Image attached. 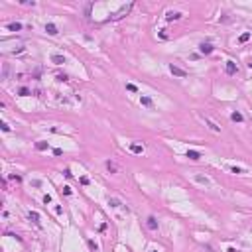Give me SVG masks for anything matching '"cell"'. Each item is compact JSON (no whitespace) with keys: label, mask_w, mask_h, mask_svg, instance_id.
Returning <instances> with one entry per match:
<instances>
[{"label":"cell","mask_w":252,"mask_h":252,"mask_svg":"<svg viewBox=\"0 0 252 252\" xmlns=\"http://www.w3.org/2000/svg\"><path fill=\"white\" fill-rule=\"evenodd\" d=\"M170 71H171V75H175V77H187V71H183V69L177 67V65H170Z\"/></svg>","instance_id":"obj_1"},{"label":"cell","mask_w":252,"mask_h":252,"mask_svg":"<svg viewBox=\"0 0 252 252\" xmlns=\"http://www.w3.org/2000/svg\"><path fill=\"white\" fill-rule=\"evenodd\" d=\"M213 44H209V41H207V44H205V41H203V44L201 45H199V51H201V53L203 55H209V53H213Z\"/></svg>","instance_id":"obj_2"},{"label":"cell","mask_w":252,"mask_h":252,"mask_svg":"<svg viewBox=\"0 0 252 252\" xmlns=\"http://www.w3.org/2000/svg\"><path fill=\"white\" fill-rule=\"evenodd\" d=\"M130 8H132V4H128V6H124L122 10H118V12L114 14V16H110V20H120V18H122L124 14H128V10H130Z\"/></svg>","instance_id":"obj_3"},{"label":"cell","mask_w":252,"mask_h":252,"mask_svg":"<svg viewBox=\"0 0 252 252\" xmlns=\"http://www.w3.org/2000/svg\"><path fill=\"white\" fill-rule=\"evenodd\" d=\"M181 16H183L181 12H174V10H170V12L166 14V20H167V22H171V20H179Z\"/></svg>","instance_id":"obj_4"},{"label":"cell","mask_w":252,"mask_h":252,"mask_svg":"<svg viewBox=\"0 0 252 252\" xmlns=\"http://www.w3.org/2000/svg\"><path fill=\"white\" fill-rule=\"evenodd\" d=\"M146 225H148L150 231H156V228H158V219L156 217H148L146 219Z\"/></svg>","instance_id":"obj_5"},{"label":"cell","mask_w":252,"mask_h":252,"mask_svg":"<svg viewBox=\"0 0 252 252\" xmlns=\"http://www.w3.org/2000/svg\"><path fill=\"white\" fill-rule=\"evenodd\" d=\"M236 71H239L236 63H235V61H227V73H228V75H235Z\"/></svg>","instance_id":"obj_6"},{"label":"cell","mask_w":252,"mask_h":252,"mask_svg":"<svg viewBox=\"0 0 252 252\" xmlns=\"http://www.w3.org/2000/svg\"><path fill=\"white\" fill-rule=\"evenodd\" d=\"M105 166H106V170H109V171H110V174H116V171H118V170H120V167H118V164H114V162H110V160H109V162H106V164H105Z\"/></svg>","instance_id":"obj_7"},{"label":"cell","mask_w":252,"mask_h":252,"mask_svg":"<svg viewBox=\"0 0 252 252\" xmlns=\"http://www.w3.org/2000/svg\"><path fill=\"white\" fill-rule=\"evenodd\" d=\"M45 32H48L49 36H55V34H57V26L51 24V22H48V24H45Z\"/></svg>","instance_id":"obj_8"},{"label":"cell","mask_w":252,"mask_h":252,"mask_svg":"<svg viewBox=\"0 0 252 252\" xmlns=\"http://www.w3.org/2000/svg\"><path fill=\"white\" fill-rule=\"evenodd\" d=\"M6 28H8L10 32H20V30H22V24H20V22H10Z\"/></svg>","instance_id":"obj_9"},{"label":"cell","mask_w":252,"mask_h":252,"mask_svg":"<svg viewBox=\"0 0 252 252\" xmlns=\"http://www.w3.org/2000/svg\"><path fill=\"white\" fill-rule=\"evenodd\" d=\"M187 158H189V160H193V162H197L199 158H201V154H199L197 150H187Z\"/></svg>","instance_id":"obj_10"},{"label":"cell","mask_w":252,"mask_h":252,"mask_svg":"<svg viewBox=\"0 0 252 252\" xmlns=\"http://www.w3.org/2000/svg\"><path fill=\"white\" fill-rule=\"evenodd\" d=\"M205 124H207V126H209V128H211V130H213V132H221V128H219V126H217V124H215V122H213V120H211V118H205Z\"/></svg>","instance_id":"obj_11"},{"label":"cell","mask_w":252,"mask_h":252,"mask_svg":"<svg viewBox=\"0 0 252 252\" xmlns=\"http://www.w3.org/2000/svg\"><path fill=\"white\" fill-rule=\"evenodd\" d=\"M130 152H132V154H142L144 152V146H140V144H130Z\"/></svg>","instance_id":"obj_12"},{"label":"cell","mask_w":252,"mask_h":252,"mask_svg":"<svg viewBox=\"0 0 252 252\" xmlns=\"http://www.w3.org/2000/svg\"><path fill=\"white\" fill-rule=\"evenodd\" d=\"M51 61H53L55 65H63L65 63V57H63V55H51Z\"/></svg>","instance_id":"obj_13"},{"label":"cell","mask_w":252,"mask_h":252,"mask_svg":"<svg viewBox=\"0 0 252 252\" xmlns=\"http://www.w3.org/2000/svg\"><path fill=\"white\" fill-rule=\"evenodd\" d=\"M231 120H232V122H242V120H244V116H242L240 113H232V114H231Z\"/></svg>","instance_id":"obj_14"},{"label":"cell","mask_w":252,"mask_h":252,"mask_svg":"<svg viewBox=\"0 0 252 252\" xmlns=\"http://www.w3.org/2000/svg\"><path fill=\"white\" fill-rule=\"evenodd\" d=\"M140 105H144V106H152V99H150V97H140Z\"/></svg>","instance_id":"obj_15"},{"label":"cell","mask_w":252,"mask_h":252,"mask_svg":"<svg viewBox=\"0 0 252 252\" xmlns=\"http://www.w3.org/2000/svg\"><path fill=\"white\" fill-rule=\"evenodd\" d=\"M248 40H250V32H244V34H240V38H239L240 44H244V41H248Z\"/></svg>","instance_id":"obj_16"},{"label":"cell","mask_w":252,"mask_h":252,"mask_svg":"<svg viewBox=\"0 0 252 252\" xmlns=\"http://www.w3.org/2000/svg\"><path fill=\"white\" fill-rule=\"evenodd\" d=\"M30 221L36 223V225H40V215L38 213H30Z\"/></svg>","instance_id":"obj_17"},{"label":"cell","mask_w":252,"mask_h":252,"mask_svg":"<svg viewBox=\"0 0 252 252\" xmlns=\"http://www.w3.org/2000/svg\"><path fill=\"white\" fill-rule=\"evenodd\" d=\"M36 148H38L40 152H44V150H48V142H38L36 144Z\"/></svg>","instance_id":"obj_18"},{"label":"cell","mask_w":252,"mask_h":252,"mask_svg":"<svg viewBox=\"0 0 252 252\" xmlns=\"http://www.w3.org/2000/svg\"><path fill=\"white\" fill-rule=\"evenodd\" d=\"M18 93H20L22 97H28V95H32V91H30V89H28V87H22V89H20V91H18Z\"/></svg>","instance_id":"obj_19"},{"label":"cell","mask_w":252,"mask_h":252,"mask_svg":"<svg viewBox=\"0 0 252 252\" xmlns=\"http://www.w3.org/2000/svg\"><path fill=\"white\" fill-rule=\"evenodd\" d=\"M109 205H113V207H118V205H120V199H116V197L109 199Z\"/></svg>","instance_id":"obj_20"},{"label":"cell","mask_w":252,"mask_h":252,"mask_svg":"<svg viewBox=\"0 0 252 252\" xmlns=\"http://www.w3.org/2000/svg\"><path fill=\"white\" fill-rule=\"evenodd\" d=\"M0 128H2L4 132H10V126H8L6 122H0Z\"/></svg>","instance_id":"obj_21"},{"label":"cell","mask_w":252,"mask_h":252,"mask_svg":"<svg viewBox=\"0 0 252 252\" xmlns=\"http://www.w3.org/2000/svg\"><path fill=\"white\" fill-rule=\"evenodd\" d=\"M126 89H128V91H132V93H136V91H138L136 85H132V83H128V85H126Z\"/></svg>","instance_id":"obj_22"},{"label":"cell","mask_w":252,"mask_h":252,"mask_svg":"<svg viewBox=\"0 0 252 252\" xmlns=\"http://www.w3.org/2000/svg\"><path fill=\"white\" fill-rule=\"evenodd\" d=\"M79 181H81V185H89V177H87V175H83Z\"/></svg>","instance_id":"obj_23"},{"label":"cell","mask_w":252,"mask_h":252,"mask_svg":"<svg viewBox=\"0 0 252 252\" xmlns=\"http://www.w3.org/2000/svg\"><path fill=\"white\" fill-rule=\"evenodd\" d=\"M232 174H244V170H240V167H231Z\"/></svg>","instance_id":"obj_24"},{"label":"cell","mask_w":252,"mask_h":252,"mask_svg":"<svg viewBox=\"0 0 252 252\" xmlns=\"http://www.w3.org/2000/svg\"><path fill=\"white\" fill-rule=\"evenodd\" d=\"M63 193H65V195H71L73 191H71V187H69V185H65V187H63Z\"/></svg>","instance_id":"obj_25"},{"label":"cell","mask_w":252,"mask_h":252,"mask_svg":"<svg viewBox=\"0 0 252 252\" xmlns=\"http://www.w3.org/2000/svg\"><path fill=\"white\" fill-rule=\"evenodd\" d=\"M57 81H69L67 75H57Z\"/></svg>","instance_id":"obj_26"},{"label":"cell","mask_w":252,"mask_h":252,"mask_svg":"<svg viewBox=\"0 0 252 252\" xmlns=\"http://www.w3.org/2000/svg\"><path fill=\"white\" fill-rule=\"evenodd\" d=\"M228 252H239V250H236V248H232V246H231V248H228Z\"/></svg>","instance_id":"obj_27"},{"label":"cell","mask_w":252,"mask_h":252,"mask_svg":"<svg viewBox=\"0 0 252 252\" xmlns=\"http://www.w3.org/2000/svg\"><path fill=\"white\" fill-rule=\"evenodd\" d=\"M150 252H156V250H150Z\"/></svg>","instance_id":"obj_28"}]
</instances>
